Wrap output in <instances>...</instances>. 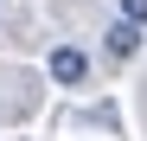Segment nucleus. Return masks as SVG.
<instances>
[{
    "label": "nucleus",
    "instance_id": "f257e3e1",
    "mask_svg": "<svg viewBox=\"0 0 147 141\" xmlns=\"http://www.w3.org/2000/svg\"><path fill=\"white\" fill-rule=\"evenodd\" d=\"M51 77H58V83H70V90H77V83L90 77V58L77 52V45H58V52H51Z\"/></svg>",
    "mask_w": 147,
    "mask_h": 141
},
{
    "label": "nucleus",
    "instance_id": "f03ea898",
    "mask_svg": "<svg viewBox=\"0 0 147 141\" xmlns=\"http://www.w3.org/2000/svg\"><path fill=\"white\" fill-rule=\"evenodd\" d=\"M102 39H109V58H134L141 52V26H134V19H115Z\"/></svg>",
    "mask_w": 147,
    "mask_h": 141
},
{
    "label": "nucleus",
    "instance_id": "7ed1b4c3",
    "mask_svg": "<svg viewBox=\"0 0 147 141\" xmlns=\"http://www.w3.org/2000/svg\"><path fill=\"white\" fill-rule=\"evenodd\" d=\"M121 19H134V26H147V0H121Z\"/></svg>",
    "mask_w": 147,
    "mask_h": 141
}]
</instances>
